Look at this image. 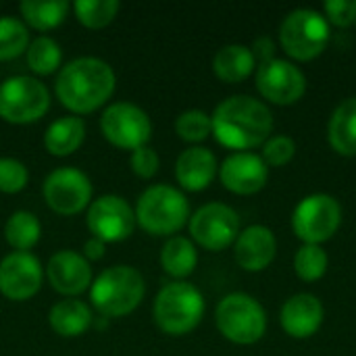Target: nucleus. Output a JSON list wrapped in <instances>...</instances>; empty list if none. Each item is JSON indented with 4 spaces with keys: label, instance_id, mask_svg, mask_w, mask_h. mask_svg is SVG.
Returning a JSON list of instances; mask_svg holds the SVG:
<instances>
[{
    "label": "nucleus",
    "instance_id": "39448f33",
    "mask_svg": "<svg viewBox=\"0 0 356 356\" xmlns=\"http://www.w3.org/2000/svg\"><path fill=\"white\" fill-rule=\"evenodd\" d=\"M154 321L169 336H186L198 327L204 315V296L188 282H171L154 298Z\"/></svg>",
    "mask_w": 356,
    "mask_h": 356
},
{
    "label": "nucleus",
    "instance_id": "412c9836",
    "mask_svg": "<svg viewBox=\"0 0 356 356\" xmlns=\"http://www.w3.org/2000/svg\"><path fill=\"white\" fill-rule=\"evenodd\" d=\"M92 321H94V313H92L90 305H86L83 300H77V298L58 300L48 313V323H50L52 332L58 334L60 338L83 336L92 327Z\"/></svg>",
    "mask_w": 356,
    "mask_h": 356
},
{
    "label": "nucleus",
    "instance_id": "5701e85b",
    "mask_svg": "<svg viewBox=\"0 0 356 356\" xmlns=\"http://www.w3.org/2000/svg\"><path fill=\"white\" fill-rule=\"evenodd\" d=\"M257 67L252 50L244 44H227L213 56V71L221 81L238 83L246 79Z\"/></svg>",
    "mask_w": 356,
    "mask_h": 356
},
{
    "label": "nucleus",
    "instance_id": "9b49d317",
    "mask_svg": "<svg viewBox=\"0 0 356 356\" xmlns=\"http://www.w3.org/2000/svg\"><path fill=\"white\" fill-rule=\"evenodd\" d=\"M42 194L50 211L63 217L79 215L92 202V181L77 167H58L44 177Z\"/></svg>",
    "mask_w": 356,
    "mask_h": 356
},
{
    "label": "nucleus",
    "instance_id": "c85d7f7f",
    "mask_svg": "<svg viewBox=\"0 0 356 356\" xmlns=\"http://www.w3.org/2000/svg\"><path fill=\"white\" fill-rule=\"evenodd\" d=\"M29 42V29L21 19L13 15L0 17V60H13L21 56Z\"/></svg>",
    "mask_w": 356,
    "mask_h": 356
},
{
    "label": "nucleus",
    "instance_id": "4468645a",
    "mask_svg": "<svg viewBox=\"0 0 356 356\" xmlns=\"http://www.w3.org/2000/svg\"><path fill=\"white\" fill-rule=\"evenodd\" d=\"M257 90L269 102L294 104L307 92V77L294 63L275 56L259 65Z\"/></svg>",
    "mask_w": 356,
    "mask_h": 356
},
{
    "label": "nucleus",
    "instance_id": "f8f14e48",
    "mask_svg": "<svg viewBox=\"0 0 356 356\" xmlns=\"http://www.w3.org/2000/svg\"><path fill=\"white\" fill-rule=\"evenodd\" d=\"M190 234L202 248L219 252L240 236V217L229 204L209 202L190 217Z\"/></svg>",
    "mask_w": 356,
    "mask_h": 356
},
{
    "label": "nucleus",
    "instance_id": "393cba45",
    "mask_svg": "<svg viewBox=\"0 0 356 356\" xmlns=\"http://www.w3.org/2000/svg\"><path fill=\"white\" fill-rule=\"evenodd\" d=\"M198 265V250L192 240L184 236H171L161 250V267L175 280H184L194 273Z\"/></svg>",
    "mask_w": 356,
    "mask_h": 356
},
{
    "label": "nucleus",
    "instance_id": "4c0bfd02",
    "mask_svg": "<svg viewBox=\"0 0 356 356\" xmlns=\"http://www.w3.org/2000/svg\"><path fill=\"white\" fill-rule=\"evenodd\" d=\"M104 250H106V244L102 242V240H98V238H90L86 244H83V257H86V261L88 263H92V261H100L102 257H104Z\"/></svg>",
    "mask_w": 356,
    "mask_h": 356
},
{
    "label": "nucleus",
    "instance_id": "f03ea898",
    "mask_svg": "<svg viewBox=\"0 0 356 356\" xmlns=\"http://www.w3.org/2000/svg\"><path fill=\"white\" fill-rule=\"evenodd\" d=\"M211 123L217 142L238 152L265 144L273 131L269 106L246 94H236L219 102L211 115Z\"/></svg>",
    "mask_w": 356,
    "mask_h": 356
},
{
    "label": "nucleus",
    "instance_id": "6ab92c4d",
    "mask_svg": "<svg viewBox=\"0 0 356 356\" xmlns=\"http://www.w3.org/2000/svg\"><path fill=\"white\" fill-rule=\"evenodd\" d=\"M282 327L292 338H311L323 323V305L315 294L300 292L282 307Z\"/></svg>",
    "mask_w": 356,
    "mask_h": 356
},
{
    "label": "nucleus",
    "instance_id": "c756f323",
    "mask_svg": "<svg viewBox=\"0 0 356 356\" xmlns=\"http://www.w3.org/2000/svg\"><path fill=\"white\" fill-rule=\"evenodd\" d=\"M121 4L117 0H77L73 13L77 21L88 29H102L115 21Z\"/></svg>",
    "mask_w": 356,
    "mask_h": 356
},
{
    "label": "nucleus",
    "instance_id": "cd10ccee",
    "mask_svg": "<svg viewBox=\"0 0 356 356\" xmlns=\"http://www.w3.org/2000/svg\"><path fill=\"white\" fill-rule=\"evenodd\" d=\"M27 67L35 75H50L63 65V50L56 40L50 35H38L29 42L27 50Z\"/></svg>",
    "mask_w": 356,
    "mask_h": 356
},
{
    "label": "nucleus",
    "instance_id": "423d86ee",
    "mask_svg": "<svg viewBox=\"0 0 356 356\" xmlns=\"http://www.w3.org/2000/svg\"><path fill=\"white\" fill-rule=\"evenodd\" d=\"M215 323L223 338L234 344H254L265 336L267 313L263 305L244 292H234L221 298L215 311Z\"/></svg>",
    "mask_w": 356,
    "mask_h": 356
},
{
    "label": "nucleus",
    "instance_id": "dca6fc26",
    "mask_svg": "<svg viewBox=\"0 0 356 356\" xmlns=\"http://www.w3.org/2000/svg\"><path fill=\"white\" fill-rule=\"evenodd\" d=\"M44 273L48 277L50 286L67 298H77L79 294L90 290V286L94 282L92 265L77 250L54 252L50 257Z\"/></svg>",
    "mask_w": 356,
    "mask_h": 356
},
{
    "label": "nucleus",
    "instance_id": "473e14b6",
    "mask_svg": "<svg viewBox=\"0 0 356 356\" xmlns=\"http://www.w3.org/2000/svg\"><path fill=\"white\" fill-rule=\"evenodd\" d=\"M29 181V171L25 163L13 156H0V192L2 194H17Z\"/></svg>",
    "mask_w": 356,
    "mask_h": 356
},
{
    "label": "nucleus",
    "instance_id": "a878e982",
    "mask_svg": "<svg viewBox=\"0 0 356 356\" xmlns=\"http://www.w3.org/2000/svg\"><path fill=\"white\" fill-rule=\"evenodd\" d=\"M19 10L29 27L38 31H50L65 21L69 13V2L67 0H23L19 4Z\"/></svg>",
    "mask_w": 356,
    "mask_h": 356
},
{
    "label": "nucleus",
    "instance_id": "e433bc0d",
    "mask_svg": "<svg viewBox=\"0 0 356 356\" xmlns=\"http://www.w3.org/2000/svg\"><path fill=\"white\" fill-rule=\"evenodd\" d=\"M250 50H252L254 58H259V65H261V63H267V60H271V58H275V42H273L269 35L257 38Z\"/></svg>",
    "mask_w": 356,
    "mask_h": 356
},
{
    "label": "nucleus",
    "instance_id": "f3484780",
    "mask_svg": "<svg viewBox=\"0 0 356 356\" xmlns=\"http://www.w3.org/2000/svg\"><path fill=\"white\" fill-rule=\"evenodd\" d=\"M219 179L229 192L250 196L265 188L269 167L254 152H234L219 165Z\"/></svg>",
    "mask_w": 356,
    "mask_h": 356
},
{
    "label": "nucleus",
    "instance_id": "0eeeda50",
    "mask_svg": "<svg viewBox=\"0 0 356 356\" xmlns=\"http://www.w3.org/2000/svg\"><path fill=\"white\" fill-rule=\"evenodd\" d=\"M50 108L46 83L31 75H13L0 83V119L13 125L40 121Z\"/></svg>",
    "mask_w": 356,
    "mask_h": 356
},
{
    "label": "nucleus",
    "instance_id": "7c9ffc66",
    "mask_svg": "<svg viewBox=\"0 0 356 356\" xmlns=\"http://www.w3.org/2000/svg\"><path fill=\"white\" fill-rule=\"evenodd\" d=\"M327 252L319 244H302L294 257V271L305 282L321 280L327 271Z\"/></svg>",
    "mask_w": 356,
    "mask_h": 356
},
{
    "label": "nucleus",
    "instance_id": "2f4dec72",
    "mask_svg": "<svg viewBox=\"0 0 356 356\" xmlns=\"http://www.w3.org/2000/svg\"><path fill=\"white\" fill-rule=\"evenodd\" d=\"M175 134L186 140V142H202L213 134V123H211V115H207L200 108H190L184 111L177 119H175Z\"/></svg>",
    "mask_w": 356,
    "mask_h": 356
},
{
    "label": "nucleus",
    "instance_id": "6e6552de",
    "mask_svg": "<svg viewBox=\"0 0 356 356\" xmlns=\"http://www.w3.org/2000/svg\"><path fill=\"white\" fill-rule=\"evenodd\" d=\"M330 42V21L313 8H296L286 15L280 27L282 48L296 60L319 56Z\"/></svg>",
    "mask_w": 356,
    "mask_h": 356
},
{
    "label": "nucleus",
    "instance_id": "20e7f679",
    "mask_svg": "<svg viewBox=\"0 0 356 356\" xmlns=\"http://www.w3.org/2000/svg\"><path fill=\"white\" fill-rule=\"evenodd\" d=\"M190 221V202L173 186L146 188L136 202V223L152 236H173Z\"/></svg>",
    "mask_w": 356,
    "mask_h": 356
},
{
    "label": "nucleus",
    "instance_id": "f257e3e1",
    "mask_svg": "<svg viewBox=\"0 0 356 356\" xmlns=\"http://www.w3.org/2000/svg\"><path fill=\"white\" fill-rule=\"evenodd\" d=\"M117 75L113 67L98 56H79L60 67L54 94L73 115H88L106 104L115 92Z\"/></svg>",
    "mask_w": 356,
    "mask_h": 356
},
{
    "label": "nucleus",
    "instance_id": "2eb2a0df",
    "mask_svg": "<svg viewBox=\"0 0 356 356\" xmlns=\"http://www.w3.org/2000/svg\"><path fill=\"white\" fill-rule=\"evenodd\" d=\"M44 282V267L31 252H10L0 261V294L23 302L35 296Z\"/></svg>",
    "mask_w": 356,
    "mask_h": 356
},
{
    "label": "nucleus",
    "instance_id": "72a5a7b5",
    "mask_svg": "<svg viewBox=\"0 0 356 356\" xmlns=\"http://www.w3.org/2000/svg\"><path fill=\"white\" fill-rule=\"evenodd\" d=\"M296 154V142L288 136H271L263 144L261 159L267 163V167H284L288 165Z\"/></svg>",
    "mask_w": 356,
    "mask_h": 356
},
{
    "label": "nucleus",
    "instance_id": "a211bd4d",
    "mask_svg": "<svg viewBox=\"0 0 356 356\" xmlns=\"http://www.w3.org/2000/svg\"><path fill=\"white\" fill-rule=\"evenodd\" d=\"M277 252L275 234L267 225H250L240 232L234 242V254L242 269L263 271L267 269Z\"/></svg>",
    "mask_w": 356,
    "mask_h": 356
},
{
    "label": "nucleus",
    "instance_id": "aec40b11",
    "mask_svg": "<svg viewBox=\"0 0 356 356\" xmlns=\"http://www.w3.org/2000/svg\"><path fill=\"white\" fill-rule=\"evenodd\" d=\"M217 171V159L204 146H190L175 161V179L188 192H200L209 188Z\"/></svg>",
    "mask_w": 356,
    "mask_h": 356
},
{
    "label": "nucleus",
    "instance_id": "7ed1b4c3",
    "mask_svg": "<svg viewBox=\"0 0 356 356\" xmlns=\"http://www.w3.org/2000/svg\"><path fill=\"white\" fill-rule=\"evenodd\" d=\"M146 294L142 273L129 265H115L94 277L90 286L92 307L106 319L125 317L134 313Z\"/></svg>",
    "mask_w": 356,
    "mask_h": 356
},
{
    "label": "nucleus",
    "instance_id": "c9c22d12",
    "mask_svg": "<svg viewBox=\"0 0 356 356\" xmlns=\"http://www.w3.org/2000/svg\"><path fill=\"white\" fill-rule=\"evenodd\" d=\"M323 8L325 19L338 27H348L356 21V0H327Z\"/></svg>",
    "mask_w": 356,
    "mask_h": 356
},
{
    "label": "nucleus",
    "instance_id": "4be33fe9",
    "mask_svg": "<svg viewBox=\"0 0 356 356\" xmlns=\"http://www.w3.org/2000/svg\"><path fill=\"white\" fill-rule=\"evenodd\" d=\"M86 140V123L77 115L58 117L44 131V148L52 156H69L81 148Z\"/></svg>",
    "mask_w": 356,
    "mask_h": 356
},
{
    "label": "nucleus",
    "instance_id": "1a4fd4ad",
    "mask_svg": "<svg viewBox=\"0 0 356 356\" xmlns=\"http://www.w3.org/2000/svg\"><path fill=\"white\" fill-rule=\"evenodd\" d=\"M342 223V207L332 194L305 196L292 213V229L305 244L327 242Z\"/></svg>",
    "mask_w": 356,
    "mask_h": 356
},
{
    "label": "nucleus",
    "instance_id": "f704fd0d",
    "mask_svg": "<svg viewBox=\"0 0 356 356\" xmlns=\"http://www.w3.org/2000/svg\"><path fill=\"white\" fill-rule=\"evenodd\" d=\"M129 167L131 171L142 177V179H150L159 173V167H161V159H159V152L152 148V146H142V148H136L129 156Z\"/></svg>",
    "mask_w": 356,
    "mask_h": 356
},
{
    "label": "nucleus",
    "instance_id": "9d476101",
    "mask_svg": "<svg viewBox=\"0 0 356 356\" xmlns=\"http://www.w3.org/2000/svg\"><path fill=\"white\" fill-rule=\"evenodd\" d=\"M100 131L113 146L134 152L150 142L152 121L148 113L134 102H113L100 117Z\"/></svg>",
    "mask_w": 356,
    "mask_h": 356
},
{
    "label": "nucleus",
    "instance_id": "bb28decb",
    "mask_svg": "<svg viewBox=\"0 0 356 356\" xmlns=\"http://www.w3.org/2000/svg\"><path fill=\"white\" fill-rule=\"evenodd\" d=\"M42 236L40 219L29 211H15L4 223V238L15 252H29Z\"/></svg>",
    "mask_w": 356,
    "mask_h": 356
},
{
    "label": "nucleus",
    "instance_id": "ddd939ff",
    "mask_svg": "<svg viewBox=\"0 0 356 356\" xmlns=\"http://www.w3.org/2000/svg\"><path fill=\"white\" fill-rule=\"evenodd\" d=\"M88 229L94 238L104 244H115L127 240L136 229L134 207L117 194H104L90 202L88 207Z\"/></svg>",
    "mask_w": 356,
    "mask_h": 356
},
{
    "label": "nucleus",
    "instance_id": "b1692460",
    "mask_svg": "<svg viewBox=\"0 0 356 356\" xmlns=\"http://www.w3.org/2000/svg\"><path fill=\"white\" fill-rule=\"evenodd\" d=\"M327 138L336 152L355 156L356 154V96L346 98L336 106L330 117Z\"/></svg>",
    "mask_w": 356,
    "mask_h": 356
}]
</instances>
